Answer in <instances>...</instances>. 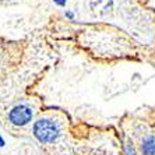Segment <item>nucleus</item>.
<instances>
[{"label":"nucleus","mask_w":155,"mask_h":155,"mask_svg":"<svg viewBox=\"0 0 155 155\" xmlns=\"http://www.w3.org/2000/svg\"><path fill=\"white\" fill-rule=\"evenodd\" d=\"M34 134L41 143H53L60 134L59 124L53 120L41 119L34 126Z\"/></svg>","instance_id":"nucleus-1"},{"label":"nucleus","mask_w":155,"mask_h":155,"mask_svg":"<svg viewBox=\"0 0 155 155\" xmlns=\"http://www.w3.org/2000/svg\"><path fill=\"white\" fill-rule=\"evenodd\" d=\"M32 117V112L28 106H24V105H20V106H15L13 110L10 112V120L17 126H24L31 120Z\"/></svg>","instance_id":"nucleus-2"},{"label":"nucleus","mask_w":155,"mask_h":155,"mask_svg":"<svg viewBox=\"0 0 155 155\" xmlns=\"http://www.w3.org/2000/svg\"><path fill=\"white\" fill-rule=\"evenodd\" d=\"M141 150H143L144 155H155V137L154 136H150V137L143 140Z\"/></svg>","instance_id":"nucleus-3"},{"label":"nucleus","mask_w":155,"mask_h":155,"mask_svg":"<svg viewBox=\"0 0 155 155\" xmlns=\"http://www.w3.org/2000/svg\"><path fill=\"white\" fill-rule=\"evenodd\" d=\"M56 2V4H59V6H64L66 4V0H54Z\"/></svg>","instance_id":"nucleus-4"},{"label":"nucleus","mask_w":155,"mask_h":155,"mask_svg":"<svg viewBox=\"0 0 155 155\" xmlns=\"http://www.w3.org/2000/svg\"><path fill=\"white\" fill-rule=\"evenodd\" d=\"M0 145H3V140H2V137H0Z\"/></svg>","instance_id":"nucleus-5"}]
</instances>
